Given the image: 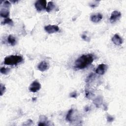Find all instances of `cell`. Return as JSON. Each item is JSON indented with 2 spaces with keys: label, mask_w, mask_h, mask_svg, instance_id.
<instances>
[{
  "label": "cell",
  "mask_w": 126,
  "mask_h": 126,
  "mask_svg": "<svg viewBox=\"0 0 126 126\" xmlns=\"http://www.w3.org/2000/svg\"><path fill=\"white\" fill-rule=\"evenodd\" d=\"M94 59V56L92 54H84L75 61L74 67L78 70L84 69L91 64Z\"/></svg>",
  "instance_id": "cell-1"
},
{
  "label": "cell",
  "mask_w": 126,
  "mask_h": 126,
  "mask_svg": "<svg viewBox=\"0 0 126 126\" xmlns=\"http://www.w3.org/2000/svg\"><path fill=\"white\" fill-rule=\"evenodd\" d=\"M23 58L19 55H10L5 58L4 64L6 65H17L23 61Z\"/></svg>",
  "instance_id": "cell-2"
},
{
  "label": "cell",
  "mask_w": 126,
  "mask_h": 126,
  "mask_svg": "<svg viewBox=\"0 0 126 126\" xmlns=\"http://www.w3.org/2000/svg\"><path fill=\"white\" fill-rule=\"evenodd\" d=\"M35 7L38 11L40 12L46 9L47 2L45 0H38L35 2Z\"/></svg>",
  "instance_id": "cell-3"
},
{
  "label": "cell",
  "mask_w": 126,
  "mask_h": 126,
  "mask_svg": "<svg viewBox=\"0 0 126 126\" xmlns=\"http://www.w3.org/2000/svg\"><path fill=\"white\" fill-rule=\"evenodd\" d=\"M41 88V84L37 81L35 80L33 81L30 85L29 90L31 92L36 93L39 91Z\"/></svg>",
  "instance_id": "cell-4"
},
{
  "label": "cell",
  "mask_w": 126,
  "mask_h": 126,
  "mask_svg": "<svg viewBox=\"0 0 126 126\" xmlns=\"http://www.w3.org/2000/svg\"><path fill=\"white\" fill-rule=\"evenodd\" d=\"M108 68V66L104 64H100L98 66L97 69L96 70V72L97 74L102 75H103L105 73H106V71H107Z\"/></svg>",
  "instance_id": "cell-5"
},
{
  "label": "cell",
  "mask_w": 126,
  "mask_h": 126,
  "mask_svg": "<svg viewBox=\"0 0 126 126\" xmlns=\"http://www.w3.org/2000/svg\"><path fill=\"white\" fill-rule=\"evenodd\" d=\"M121 13L120 11L114 10L113 11L111 15V16L110 17V21L111 23H114L116 22L117 21L119 20L120 18L121 17Z\"/></svg>",
  "instance_id": "cell-6"
},
{
  "label": "cell",
  "mask_w": 126,
  "mask_h": 126,
  "mask_svg": "<svg viewBox=\"0 0 126 126\" xmlns=\"http://www.w3.org/2000/svg\"><path fill=\"white\" fill-rule=\"evenodd\" d=\"M45 31L48 34H53L59 31V27L57 25H48L45 27Z\"/></svg>",
  "instance_id": "cell-7"
},
{
  "label": "cell",
  "mask_w": 126,
  "mask_h": 126,
  "mask_svg": "<svg viewBox=\"0 0 126 126\" xmlns=\"http://www.w3.org/2000/svg\"><path fill=\"white\" fill-rule=\"evenodd\" d=\"M49 64L47 62L45 61L41 62L37 66L38 70L41 72H44L47 71V70L49 69Z\"/></svg>",
  "instance_id": "cell-8"
},
{
  "label": "cell",
  "mask_w": 126,
  "mask_h": 126,
  "mask_svg": "<svg viewBox=\"0 0 126 126\" xmlns=\"http://www.w3.org/2000/svg\"><path fill=\"white\" fill-rule=\"evenodd\" d=\"M111 40L113 44H114L115 45H120L123 43V39L117 34H116L114 35Z\"/></svg>",
  "instance_id": "cell-9"
},
{
  "label": "cell",
  "mask_w": 126,
  "mask_h": 126,
  "mask_svg": "<svg viewBox=\"0 0 126 126\" xmlns=\"http://www.w3.org/2000/svg\"><path fill=\"white\" fill-rule=\"evenodd\" d=\"M90 19L93 22L98 23L102 19V15L100 13H97L91 15Z\"/></svg>",
  "instance_id": "cell-10"
},
{
  "label": "cell",
  "mask_w": 126,
  "mask_h": 126,
  "mask_svg": "<svg viewBox=\"0 0 126 126\" xmlns=\"http://www.w3.org/2000/svg\"><path fill=\"white\" fill-rule=\"evenodd\" d=\"M9 10L8 8L1 7L0 10V15L2 17L7 18L9 16Z\"/></svg>",
  "instance_id": "cell-11"
},
{
  "label": "cell",
  "mask_w": 126,
  "mask_h": 126,
  "mask_svg": "<svg viewBox=\"0 0 126 126\" xmlns=\"http://www.w3.org/2000/svg\"><path fill=\"white\" fill-rule=\"evenodd\" d=\"M8 43L12 46H14L16 43V40L15 37L12 35H10L8 36Z\"/></svg>",
  "instance_id": "cell-12"
},
{
  "label": "cell",
  "mask_w": 126,
  "mask_h": 126,
  "mask_svg": "<svg viewBox=\"0 0 126 126\" xmlns=\"http://www.w3.org/2000/svg\"><path fill=\"white\" fill-rule=\"evenodd\" d=\"M55 8L54 3L53 2H49L47 4V6L46 9V10L48 12H50L52 11Z\"/></svg>",
  "instance_id": "cell-13"
},
{
  "label": "cell",
  "mask_w": 126,
  "mask_h": 126,
  "mask_svg": "<svg viewBox=\"0 0 126 126\" xmlns=\"http://www.w3.org/2000/svg\"><path fill=\"white\" fill-rule=\"evenodd\" d=\"M73 110L72 109H70L67 115H66V119L67 121L68 122H72V115H73Z\"/></svg>",
  "instance_id": "cell-14"
},
{
  "label": "cell",
  "mask_w": 126,
  "mask_h": 126,
  "mask_svg": "<svg viewBox=\"0 0 126 126\" xmlns=\"http://www.w3.org/2000/svg\"><path fill=\"white\" fill-rule=\"evenodd\" d=\"M13 24V21L12 20V19H11L9 18H6L5 19H4V20L3 21L1 22V25H6V24H9V25H12Z\"/></svg>",
  "instance_id": "cell-15"
},
{
  "label": "cell",
  "mask_w": 126,
  "mask_h": 126,
  "mask_svg": "<svg viewBox=\"0 0 126 126\" xmlns=\"http://www.w3.org/2000/svg\"><path fill=\"white\" fill-rule=\"evenodd\" d=\"M102 98L100 97H99L97 98H96L94 101V103L98 108L100 107V105L102 104Z\"/></svg>",
  "instance_id": "cell-16"
},
{
  "label": "cell",
  "mask_w": 126,
  "mask_h": 126,
  "mask_svg": "<svg viewBox=\"0 0 126 126\" xmlns=\"http://www.w3.org/2000/svg\"><path fill=\"white\" fill-rule=\"evenodd\" d=\"M10 69L9 68H5V67L1 68V70H0L1 73H2L3 74H5V75L8 74L9 73V72H10Z\"/></svg>",
  "instance_id": "cell-17"
},
{
  "label": "cell",
  "mask_w": 126,
  "mask_h": 126,
  "mask_svg": "<svg viewBox=\"0 0 126 126\" xmlns=\"http://www.w3.org/2000/svg\"><path fill=\"white\" fill-rule=\"evenodd\" d=\"M6 90V88L5 86L2 83L1 84V85H0V94H1V96H2L4 93H5Z\"/></svg>",
  "instance_id": "cell-18"
},
{
  "label": "cell",
  "mask_w": 126,
  "mask_h": 126,
  "mask_svg": "<svg viewBox=\"0 0 126 126\" xmlns=\"http://www.w3.org/2000/svg\"><path fill=\"white\" fill-rule=\"evenodd\" d=\"M95 77V75L94 74H93V73L90 74L89 75V76H88V77L86 79V82H87L88 83H89L90 82H91L92 81V80L93 79H94Z\"/></svg>",
  "instance_id": "cell-19"
},
{
  "label": "cell",
  "mask_w": 126,
  "mask_h": 126,
  "mask_svg": "<svg viewBox=\"0 0 126 126\" xmlns=\"http://www.w3.org/2000/svg\"><path fill=\"white\" fill-rule=\"evenodd\" d=\"M107 118V121L108 122H112L114 120V117H113L112 116H111L110 115H108H108Z\"/></svg>",
  "instance_id": "cell-20"
},
{
  "label": "cell",
  "mask_w": 126,
  "mask_h": 126,
  "mask_svg": "<svg viewBox=\"0 0 126 126\" xmlns=\"http://www.w3.org/2000/svg\"><path fill=\"white\" fill-rule=\"evenodd\" d=\"M81 37H82V38L83 39V40H85V41H89L90 40V38H89L87 36H86L85 35H82V36H81Z\"/></svg>",
  "instance_id": "cell-21"
},
{
  "label": "cell",
  "mask_w": 126,
  "mask_h": 126,
  "mask_svg": "<svg viewBox=\"0 0 126 126\" xmlns=\"http://www.w3.org/2000/svg\"><path fill=\"white\" fill-rule=\"evenodd\" d=\"M77 97V94L76 93V91H74L73 92H72L71 94H70V97L72 98H76Z\"/></svg>",
  "instance_id": "cell-22"
},
{
  "label": "cell",
  "mask_w": 126,
  "mask_h": 126,
  "mask_svg": "<svg viewBox=\"0 0 126 126\" xmlns=\"http://www.w3.org/2000/svg\"><path fill=\"white\" fill-rule=\"evenodd\" d=\"M89 109H90L89 107H88V106H87V107H86L85 108V111H88L89 110Z\"/></svg>",
  "instance_id": "cell-23"
}]
</instances>
